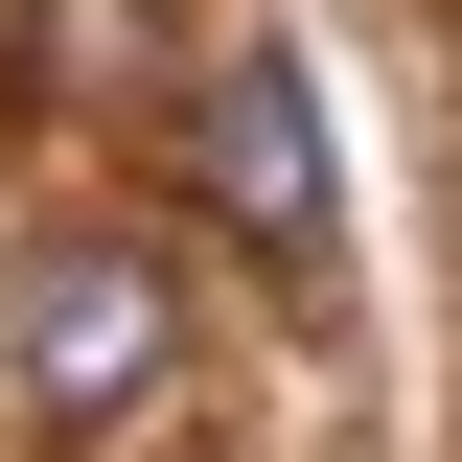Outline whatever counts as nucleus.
Here are the masks:
<instances>
[{
    "instance_id": "obj_1",
    "label": "nucleus",
    "mask_w": 462,
    "mask_h": 462,
    "mask_svg": "<svg viewBox=\"0 0 462 462\" xmlns=\"http://www.w3.org/2000/svg\"><path fill=\"white\" fill-rule=\"evenodd\" d=\"M0 393L47 416V439H139L185 393V278L139 231H23V278H0Z\"/></svg>"
},
{
    "instance_id": "obj_2",
    "label": "nucleus",
    "mask_w": 462,
    "mask_h": 462,
    "mask_svg": "<svg viewBox=\"0 0 462 462\" xmlns=\"http://www.w3.org/2000/svg\"><path fill=\"white\" fill-rule=\"evenodd\" d=\"M185 208H208L231 254H324V231H346L300 47H208V69H185Z\"/></svg>"
}]
</instances>
